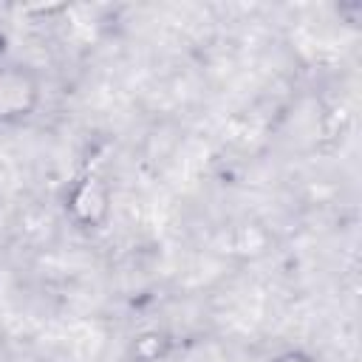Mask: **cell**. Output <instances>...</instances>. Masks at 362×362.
Instances as JSON below:
<instances>
[{
	"instance_id": "obj_3",
	"label": "cell",
	"mask_w": 362,
	"mask_h": 362,
	"mask_svg": "<svg viewBox=\"0 0 362 362\" xmlns=\"http://www.w3.org/2000/svg\"><path fill=\"white\" fill-rule=\"evenodd\" d=\"M272 362H314V356L305 354V351H286V354L274 356Z\"/></svg>"
},
{
	"instance_id": "obj_1",
	"label": "cell",
	"mask_w": 362,
	"mask_h": 362,
	"mask_svg": "<svg viewBox=\"0 0 362 362\" xmlns=\"http://www.w3.org/2000/svg\"><path fill=\"white\" fill-rule=\"evenodd\" d=\"M65 212L82 229L102 226L107 221V212H110V187H107V181L93 170L79 173L74 178V184L68 187V192H65Z\"/></svg>"
},
{
	"instance_id": "obj_2",
	"label": "cell",
	"mask_w": 362,
	"mask_h": 362,
	"mask_svg": "<svg viewBox=\"0 0 362 362\" xmlns=\"http://www.w3.org/2000/svg\"><path fill=\"white\" fill-rule=\"evenodd\" d=\"M34 102H37V88L23 71L0 74V124L28 116Z\"/></svg>"
}]
</instances>
